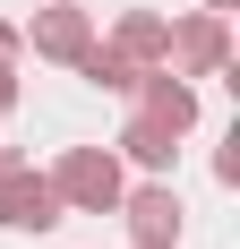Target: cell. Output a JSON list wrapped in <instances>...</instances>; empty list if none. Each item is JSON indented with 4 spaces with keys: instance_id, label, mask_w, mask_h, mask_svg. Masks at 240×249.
Returning a JSON list of instances; mask_svg holds the SVG:
<instances>
[{
    "instance_id": "cell-1",
    "label": "cell",
    "mask_w": 240,
    "mask_h": 249,
    "mask_svg": "<svg viewBox=\"0 0 240 249\" xmlns=\"http://www.w3.org/2000/svg\"><path fill=\"white\" fill-rule=\"evenodd\" d=\"M43 180H51V198L69 206V215H112L120 189H129V163H120L112 146H60Z\"/></svg>"
},
{
    "instance_id": "cell-2",
    "label": "cell",
    "mask_w": 240,
    "mask_h": 249,
    "mask_svg": "<svg viewBox=\"0 0 240 249\" xmlns=\"http://www.w3.org/2000/svg\"><path fill=\"white\" fill-rule=\"evenodd\" d=\"M120 224H129V249H180V189H171V172H146L137 189H120V206H112Z\"/></svg>"
},
{
    "instance_id": "cell-3",
    "label": "cell",
    "mask_w": 240,
    "mask_h": 249,
    "mask_svg": "<svg viewBox=\"0 0 240 249\" xmlns=\"http://www.w3.org/2000/svg\"><path fill=\"white\" fill-rule=\"evenodd\" d=\"M163 69H180V77H215V69H232V18H223V9H189V18H171Z\"/></svg>"
},
{
    "instance_id": "cell-4",
    "label": "cell",
    "mask_w": 240,
    "mask_h": 249,
    "mask_svg": "<svg viewBox=\"0 0 240 249\" xmlns=\"http://www.w3.org/2000/svg\"><path fill=\"white\" fill-rule=\"evenodd\" d=\"M60 215H69V206L51 198V180L34 172L26 155H9V163H0V232H51Z\"/></svg>"
},
{
    "instance_id": "cell-5",
    "label": "cell",
    "mask_w": 240,
    "mask_h": 249,
    "mask_svg": "<svg viewBox=\"0 0 240 249\" xmlns=\"http://www.w3.org/2000/svg\"><path fill=\"white\" fill-rule=\"evenodd\" d=\"M17 35H26V52H34V60H60V69H69L77 52L95 43V9H77V0H43Z\"/></svg>"
},
{
    "instance_id": "cell-6",
    "label": "cell",
    "mask_w": 240,
    "mask_h": 249,
    "mask_svg": "<svg viewBox=\"0 0 240 249\" xmlns=\"http://www.w3.org/2000/svg\"><path fill=\"white\" fill-rule=\"evenodd\" d=\"M129 103H137V112H146L154 129H171V138H189V129H197V77L163 69V60H154V69H137Z\"/></svg>"
},
{
    "instance_id": "cell-7",
    "label": "cell",
    "mask_w": 240,
    "mask_h": 249,
    "mask_svg": "<svg viewBox=\"0 0 240 249\" xmlns=\"http://www.w3.org/2000/svg\"><path fill=\"white\" fill-rule=\"evenodd\" d=\"M103 43H112L120 60H137V69H154V60H163V43H171V18H163V9H120Z\"/></svg>"
},
{
    "instance_id": "cell-8",
    "label": "cell",
    "mask_w": 240,
    "mask_h": 249,
    "mask_svg": "<svg viewBox=\"0 0 240 249\" xmlns=\"http://www.w3.org/2000/svg\"><path fill=\"white\" fill-rule=\"evenodd\" d=\"M112 155H120V163H137V172H171V163H180V138H171V129H154L146 112H129V121H120V138H112Z\"/></svg>"
},
{
    "instance_id": "cell-9",
    "label": "cell",
    "mask_w": 240,
    "mask_h": 249,
    "mask_svg": "<svg viewBox=\"0 0 240 249\" xmlns=\"http://www.w3.org/2000/svg\"><path fill=\"white\" fill-rule=\"evenodd\" d=\"M69 69L86 77V86H103V95H129V86H137V60H120V52L103 43V35H95V43H86V52H77Z\"/></svg>"
},
{
    "instance_id": "cell-10",
    "label": "cell",
    "mask_w": 240,
    "mask_h": 249,
    "mask_svg": "<svg viewBox=\"0 0 240 249\" xmlns=\"http://www.w3.org/2000/svg\"><path fill=\"white\" fill-rule=\"evenodd\" d=\"M0 60H9V69L26 60V35H17V18H0Z\"/></svg>"
},
{
    "instance_id": "cell-11",
    "label": "cell",
    "mask_w": 240,
    "mask_h": 249,
    "mask_svg": "<svg viewBox=\"0 0 240 249\" xmlns=\"http://www.w3.org/2000/svg\"><path fill=\"white\" fill-rule=\"evenodd\" d=\"M9 112H17V69L0 60V121H9Z\"/></svg>"
},
{
    "instance_id": "cell-12",
    "label": "cell",
    "mask_w": 240,
    "mask_h": 249,
    "mask_svg": "<svg viewBox=\"0 0 240 249\" xmlns=\"http://www.w3.org/2000/svg\"><path fill=\"white\" fill-rule=\"evenodd\" d=\"M206 9H223V18H232V0H206Z\"/></svg>"
},
{
    "instance_id": "cell-13",
    "label": "cell",
    "mask_w": 240,
    "mask_h": 249,
    "mask_svg": "<svg viewBox=\"0 0 240 249\" xmlns=\"http://www.w3.org/2000/svg\"><path fill=\"white\" fill-rule=\"evenodd\" d=\"M0 163H9V146H0Z\"/></svg>"
}]
</instances>
